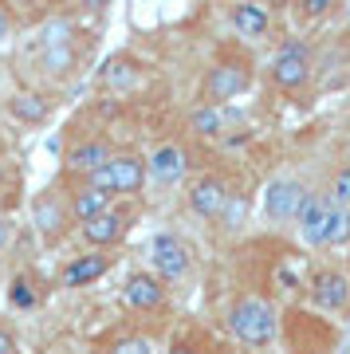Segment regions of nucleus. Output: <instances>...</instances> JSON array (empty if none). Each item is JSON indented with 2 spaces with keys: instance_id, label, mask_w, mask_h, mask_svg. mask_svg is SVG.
I'll return each mask as SVG.
<instances>
[{
  "instance_id": "obj_1",
  "label": "nucleus",
  "mask_w": 350,
  "mask_h": 354,
  "mask_svg": "<svg viewBox=\"0 0 350 354\" xmlns=\"http://www.w3.org/2000/svg\"><path fill=\"white\" fill-rule=\"evenodd\" d=\"M228 327L244 346H268L275 339V311L260 295H244L228 311Z\"/></svg>"
},
{
  "instance_id": "obj_2",
  "label": "nucleus",
  "mask_w": 350,
  "mask_h": 354,
  "mask_svg": "<svg viewBox=\"0 0 350 354\" xmlns=\"http://www.w3.org/2000/svg\"><path fill=\"white\" fill-rule=\"evenodd\" d=\"M307 75H311V55H307V44H300V39H288V44H279V51H275L272 59V79L279 83V87H303L307 83Z\"/></svg>"
},
{
  "instance_id": "obj_3",
  "label": "nucleus",
  "mask_w": 350,
  "mask_h": 354,
  "mask_svg": "<svg viewBox=\"0 0 350 354\" xmlns=\"http://www.w3.org/2000/svg\"><path fill=\"white\" fill-rule=\"evenodd\" d=\"M307 201V189H303L295 177H275L272 185L264 189V213L272 221H295Z\"/></svg>"
},
{
  "instance_id": "obj_4",
  "label": "nucleus",
  "mask_w": 350,
  "mask_h": 354,
  "mask_svg": "<svg viewBox=\"0 0 350 354\" xmlns=\"http://www.w3.org/2000/svg\"><path fill=\"white\" fill-rule=\"evenodd\" d=\"M248 87H252V75L244 64H217L205 79V99H209V106H217V102L240 99Z\"/></svg>"
},
{
  "instance_id": "obj_5",
  "label": "nucleus",
  "mask_w": 350,
  "mask_h": 354,
  "mask_svg": "<svg viewBox=\"0 0 350 354\" xmlns=\"http://www.w3.org/2000/svg\"><path fill=\"white\" fill-rule=\"evenodd\" d=\"M150 264L158 272V279H181L189 272V248L174 232H158L150 241Z\"/></svg>"
},
{
  "instance_id": "obj_6",
  "label": "nucleus",
  "mask_w": 350,
  "mask_h": 354,
  "mask_svg": "<svg viewBox=\"0 0 350 354\" xmlns=\"http://www.w3.org/2000/svg\"><path fill=\"white\" fill-rule=\"evenodd\" d=\"M331 209H335V201L326 197V193H307V201H303V209H300V236L311 248H323V241H326V225H331Z\"/></svg>"
},
{
  "instance_id": "obj_7",
  "label": "nucleus",
  "mask_w": 350,
  "mask_h": 354,
  "mask_svg": "<svg viewBox=\"0 0 350 354\" xmlns=\"http://www.w3.org/2000/svg\"><path fill=\"white\" fill-rule=\"evenodd\" d=\"M107 174H111V197H134L146 185V158L118 153V158L107 162Z\"/></svg>"
},
{
  "instance_id": "obj_8",
  "label": "nucleus",
  "mask_w": 350,
  "mask_h": 354,
  "mask_svg": "<svg viewBox=\"0 0 350 354\" xmlns=\"http://www.w3.org/2000/svg\"><path fill=\"white\" fill-rule=\"evenodd\" d=\"M311 304L319 311H342L350 304V279L342 272H335V268H323L311 279Z\"/></svg>"
},
{
  "instance_id": "obj_9",
  "label": "nucleus",
  "mask_w": 350,
  "mask_h": 354,
  "mask_svg": "<svg viewBox=\"0 0 350 354\" xmlns=\"http://www.w3.org/2000/svg\"><path fill=\"white\" fill-rule=\"evenodd\" d=\"M146 177H154L158 185H174L185 177V150L174 146V142H165L158 150L150 153V162H146Z\"/></svg>"
},
{
  "instance_id": "obj_10",
  "label": "nucleus",
  "mask_w": 350,
  "mask_h": 354,
  "mask_svg": "<svg viewBox=\"0 0 350 354\" xmlns=\"http://www.w3.org/2000/svg\"><path fill=\"white\" fill-rule=\"evenodd\" d=\"M122 299L134 311H150V307H158L165 299V288L162 279L150 276V272H130V279L122 283Z\"/></svg>"
},
{
  "instance_id": "obj_11",
  "label": "nucleus",
  "mask_w": 350,
  "mask_h": 354,
  "mask_svg": "<svg viewBox=\"0 0 350 354\" xmlns=\"http://www.w3.org/2000/svg\"><path fill=\"white\" fill-rule=\"evenodd\" d=\"M111 264H114V256H107V252L75 256L71 264L63 268V288H87V283H95L99 276H107Z\"/></svg>"
},
{
  "instance_id": "obj_12",
  "label": "nucleus",
  "mask_w": 350,
  "mask_h": 354,
  "mask_svg": "<svg viewBox=\"0 0 350 354\" xmlns=\"http://www.w3.org/2000/svg\"><path fill=\"white\" fill-rule=\"evenodd\" d=\"M228 205V193L225 185L217 181V177H201V181H193V189H189V209L197 216H221Z\"/></svg>"
},
{
  "instance_id": "obj_13",
  "label": "nucleus",
  "mask_w": 350,
  "mask_h": 354,
  "mask_svg": "<svg viewBox=\"0 0 350 354\" xmlns=\"http://www.w3.org/2000/svg\"><path fill=\"white\" fill-rule=\"evenodd\" d=\"M122 232H126V216L122 213H102V216H95V221L83 225V241L95 244V252H102L107 244L122 241Z\"/></svg>"
},
{
  "instance_id": "obj_14",
  "label": "nucleus",
  "mask_w": 350,
  "mask_h": 354,
  "mask_svg": "<svg viewBox=\"0 0 350 354\" xmlns=\"http://www.w3.org/2000/svg\"><path fill=\"white\" fill-rule=\"evenodd\" d=\"M111 162V150H107V142H79L75 150L67 153V169H75V174H95L102 165Z\"/></svg>"
},
{
  "instance_id": "obj_15",
  "label": "nucleus",
  "mask_w": 350,
  "mask_h": 354,
  "mask_svg": "<svg viewBox=\"0 0 350 354\" xmlns=\"http://www.w3.org/2000/svg\"><path fill=\"white\" fill-rule=\"evenodd\" d=\"M232 28H237L240 36H264L268 24H272V16L264 4H232V12H228Z\"/></svg>"
},
{
  "instance_id": "obj_16",
  "label": "nucleus",
  "mask_w": 350,
  "mask_h": 354,
  "mask_svg": "<svg viewBox=\"0 0 350 354\" xmlns=\"http://www.w3.org/2000/svg\"><path fill=\"white\" fill-rule=\"evenodd\" d=\"M111 213V197H102V193L95 189H79L75 201H71V216H75L79 225H87V221H95V216Z\"/></svg>"
},
{
  "instance_id": "obj_17",
  "label": "nucleus",
  "mask_w": 350,
  "mask_h": 354,
  "mask_svg": "<svg viewBox=\"0 0 350 354\" xmlns=\"http://www.w3.org/2000/svg\"><path fill=\"white\" fill-rule=\"evenodd\" d=\"M32 216H36V225L44 228L48 236H55V232L63 228V221H67V213L55 205V197H39V201L32 205Z\"/></svg>"
},
{
  "instance_id": "obj_18",
  "label": "nucleus",
  "mask_w": 350,
  "mask_h": 354,
  "mask_svg": "<svg viewBox=\"0 0 350 354\" xmlns=\"http://www.w3.org/2000/svg\"><path fill=\"white\" fill-rule=\"evenodd\" d=\"M189 127L197 130L201 138H217V134L225 130V114L217 111V106H209V102H205V106H197V111L189 114Z\"/></svg>"
},
{
  "instance_id": "obj_19",
  "label": "nucleus",
  "mask_w": 350,
  "mask_h": 354,
  "mask_svg": "<svg viewBox=\"0 0 350 354\" xmlns=\"http://www.w3.org/2000/svg\"><path fill=\"white\" fill-rule=\"evenodd\" d=\"M16 118H24V122H44L48 118V102L39 99V95H12L8 99Z\"/></svg>"
},
{
  "instance_id": "obj_20",
  "label": "nucleus",
  "mask_w": 350,
  "mask_h": 354,
  "mask_svg": "<svg viewBox=\"0 0 350 354\" xmlns=\"http://www.w3.org/2000/svg\"><path fill=\"white\" fill-rule=\"evenodd\" d=\"M338 244H350V209H331V225H326V241L323 248H338Z\"/></svg>"
},
{
  "instance_id": "obj_21",
  "label": "nucleus",
  "mask_w": 350,
  "mask_h": 354,
  "mask_svg": "<svg viewBox=\"0 0 350 354\" xmlns=\"http://www.w3.org/2000/svg\"><path fill=\"white\" fill-rule=\"evenodd\" d=\"M8 299H12V307L28 311V307H36V288H32L24 276H16V279H12V288H8Z\"/></svg>"
},
{
  "instance_id": "obj_22",
  "label": "nucleus",
  "mask_w": 350,
  "mask_h": 354,
  "mask_svg": "<svg viewBox=\"0 0 350 354\" xmlns=\"http://www.w3.org/2000/svg\"><path fill=\"white\" fill-rule=\"evenodd\" d=\"M71 64H75L71 48H48V51H44V67H48L51 75H59V71H71Z\"/></svg>"
},
{
  "instance_id": "obj_23",
  "label": "nucleus",
  "mask_w": 350,
  "mask_h": 354,
  "mask_svg": "<svg viewBox=\"0 0 350 354\" xmlns=\"http://www.w3.org/2000/svg\"><path fill=\"white\" fill-rule=\"evenodd\" d=\"M326 197H331L338 209H350V165L335 174V185H331V193H326Z\"/></svg>"
},
{
  "instance_id": "obj_24",
  "label": "nucleus",
  "mask_w": 350,
  "mask_h": 354,
  "mask_svg": "<svg viewBox=\"0 0 350 354\" xmlns=\"http://www.w3.org/2000/svg\"><path fill=\"white\" fill-rule=\"evenodd\" d=\"M102 79L114 83V87H130V83H134V64H130V67H126V64H111L107 71H102Z\"/></svg>"
},
{
  "instance_id": "obj_25",
  "label": "nucleus",
  "mask_w": 350,
  "mask_h": 354,
  "mask_svg": "<svg viewBox=\"0 0 350 354\" xmlns=\"http://www.w3.org/2000/svg\"><path fill=\"white\" fill-rule=\"evenodd\" d=\"M111 354H150V342H146V339H138V335H134V339H122Z\"/></svg>"
},
{
  "instance_id": "obj_26",
  "label": "nucleus",
  "mask_w": 350,
  "mask_h": 354,
  "mask_svg": "<svg viewBox=\"0 0 350 354\" xmlns=\"http://www.w3.org/2000/svg\"><path fill=\"white\" fill-rule=\"evenodd\" d=\"M303 12L307 16H323V12H331V0H303Z\"/></svg>"
},
{
  "instance_id": "obj_27",
  "label": "nucleus",
  "mask_w": 350,
  "mask_h": 354,
  "mask_svg": "<svg viewBox=\"0 0 350 354\" xmlns=\"http://www.w3.org/2000/svg\"><path fill=\"white\" fill-rule=\"evenodd\" d=\"M8 244H12V221H8V216H0V252H4Z\"/></svg>"
},
{
  "instance_id": "obj_28",
  "label": "nucleus",
  "mask_w": 350,
  "mask_h": 354,
  "mask_svg": "<svg viewBox=\"0 0 350 354\" xmlns=\"http://www.w3.org/2000/svg\"><path fill=\"white\" fill-rule=\"evenodd\" d=\"M0 354H16V339L8 330H0Z\"/></svg>"
},
{
  "instance_id": "obj_29",
  "label": "nucleus",
  "mask_w": 350,
  "mask_h": 354,
  "mask_svg": "<svg viewBox=\"0 0 350 354\" xmlns=\"http://www.w3.org/2000/svg\"><path fill=\"white\" fill-rule=\"evenodd\" d=\"M8 32H12V24H8V16H4V8H0V44L8 39Z\"/></svg>"
},
{
  "instance_id": "obj_30",
  "label": "nucleus",
  "mask_w": 350,
  "mask_h": 354,
  "mask_svg": "<svg viewBox=\"0 0 350 354\" xmlns=\"http://www.w3.org/2000/svg\"><path fill=\"white\" fill-rule=\"evenodd\" d=\"M169 354H201V351H193V346H185V342H174V346H169Z\"/></svg>"
},
{
  "instance_id": "obj_31",
  "label": "nucleus",
  "mask_w": 350,
  "mask_h": 354,
  "mask_svg": "<svg viewBox=\"0 0 350 354\" xmlns=\"http://www.w3.org/2000/svg\"><path fill=\"white\" fill-rule=\"evenodd\" d=\"M0 181H4V165H0Z\"/></svg>"
},
{
  "instance_id": "obj_32",
  "label": "nucleus",
  "mask_w": 350,
  "mask_h": 354,
  "mask_svg": "<svg viewBox=\"0 0 350 354\" xmlns=\"http://www.w3.org/2000/svg\"><path fill=\"white\" fill-rule=\"evenodd\" d=\"M347 252H350V244H347Z\"/></svg>"
}]
</instances>
